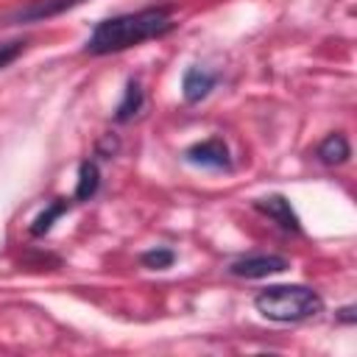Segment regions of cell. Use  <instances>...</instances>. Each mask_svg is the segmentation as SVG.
<instances>
[{
	"label": "cell",
	"mask_w": 357,
	"mask_h": 357,
	"mask_svg": "<svg viewBox=\"0 0 357 357\" xmlns=\"http://www.w3.org/2000/svg\"><path fill=\"white\" fill-rule=\"evenodd\" d=\"M173 14L167 6H151L134 14H120V17H109L103 22L95 25L92 36L86 39L84 50L92 56H106V53H120L126 47H134L145 39H156L165 36L167 31H173Z\"/></svg>",
	"instance_id": "1"
},
{
	"label": "cell",
	"mask_w": 357,
	"mask_h": 357,
	"mask_svg": "<svg viewBox=\"0 0 357 357\" xmlns=\"http://www.w3.org/2000/svg\"><path fill=\"white\" fill-rule=\"evenodd\" d=\"M254 307L262 318L276 324H298L324 312V298L304 284H271L257 298Z\"/></svg>",
	"instance_id": "2"
},
{
	"label": "cell",
	"mask_w": 357,
	"mask_h": 357,
	"mask_svg": "<svg viewBox=\"0 0 357 357\" xmlns=\"http://www.w3.org/2000/svg\"><path fill=\"white\" fill-rule=\"evenodd\" d=\"M287 268H290V262L284 257H279V254H251V257L234 259L229 265V273L240 276V279H265V276L282 273Z\"/></svg>",
	"instance_id": "3"
},
{
	"label": "cell",
	"mask_w": 357,
	"mask_h": 357,
	"mask_svg": "<svg viewBox=\"0 0 357 357\" xmlns=\"http://www.w3.org/2000/svg\"><path fill=\"white\" fill-rule=\"evenodd\" d=\"M84 0H31L28 6H20L17 11L6 14L3 22L14 25V22H42V20H50V17H59L75 6H81Z\"/></svg>",
	"instance_id": "4"
},
{
	"label": "cell",
	"mask_w": 357,
	"mask_h": 357,
	"mask_svg": "<svg viewBox=\"0 0 357 357\" xmlns=\"http://www.w3.org/2000/svg\"><path fill=\"white\" fill-rule=\"evenodd\" d=\"M187 162L190 165H198V167H209V170H223V167H231V156H229V148L220 137H212V139H204V142H195L187 148Z\"/></svg>",
	"instance_id": "5"
},
{
	"label": "cell",
	"mask_w": 357,
	"mask_h": 357,
	"mask_svg": "<svg viewBox=\"0 0 357 357\" xmlns=\"http://www.w3.org/2000/svg\"><path fill=\"white\" fill-rule=\"evenodd\" d=\"M254 209L257 212H262V215H268L273 223H279L282 229H287V231H301V220H298V215H296V209L290 206V201L284 198V195H265V198H257L254 201Z\"/></svg>",
	"instance_id": "6"
},
{
	"label": "cell",
	"mask_w": 357,
	"mask_h": 357,
	"mask_svg": "<svg viewBox=\"0 0 357 357\" xmlns=\"http://www.w3.org/2000/svg\"><path fill=\"white\" fill-rule=\"evenodd\" d=\"M215 81H218L215 73H209V70H204V67H187V70H184V78H181L184 100H187V103L204 100V98L212 92Z\"/></svg>",
	"instance_id": "7"
},
{
	"label": "cell",
	"mask_w": 357,
	"mask_h": 357,
	"mask_svg": "<svg viewBox=\"0 0 357 357\" xmlns=\"http://www.w3.org/2000/svg\"><path fill=\"white\" fill-rule=\"evenodd\" d=\"M142 103H145V95H142L139 81H137V78H128L126 92H123V100H120L117 109H114V120H117V123H128V120H134V117L139 114Z\"/></svg>",
	"instance_id": "8"
},
{
	"label": "cell",
	"mask_w": 357,
	"mask_h": 357,
	"mask_svg": "<svg viewBox=\"0 0 357 357\" xmlns=\"http://www.w3.org/2000/svg\"><path fill=\"white\" fill-rule=\"evenodd\" d=\"M315 156L324 162V165H343V162H349V156H351V148H349V139L343 137V134H329L321 145H318V151H315Z\"/></svg>",
	"instance_id": "9"
},
{
	"label": "cell",
	"mask_w": 357,
	"mask_h": 357,
	"mask_svg": "<svg viewBox=\"0 0 357 357\" xmlns=\"http://www.w3.org/2000/svg\"><path fill=\"white\" fill-rule=\"evenodd\" d=\"M100 187V170L95 162H81L78 167V184H75V201H89Z\"/></svg>",
	"instance_id": "10"
},
{
	"label": "cell",
	"mask_w": 357,
	"mask_h": 357,
	"mask_svg": "<svg viewBox=\"0 0 357 357\" xmlns=\"http://www.w3.org/2000/svg\"><path fill=\"white\" fill-rule=\"evenodd\" d=\"M67 209H70V201H64V198H56L53 204H47V206L33 218V223H31V234H33V237L47 234V231L53 229V223H56Z\"/></svg>",
	"instance_id": "11"
},
{
	"label": "cell",
	"mask_w": 357,
	"mask_h": 357,
	"mask_svg": "<svg viewBox=\"0 0 357 357\" xmlns=\"http://www.w3.org/2000/svg\"><path fill=\"white\" fill-rule=\"evenodd\" d=\"M139 262L145 268H151V271H165V268H170L176 262V254L170 248H151V251H145L139 257Z\"/></svg>",
	"instance_id": "12"
},
{
	"label": "cell",
	"mask_w": 357,
	"mask_h": 357,
	"mask_svg": "<svg viewBox=\"0 0 357 357\" xmlns=\"http://www.w3.org/2000/svg\"><path fill=\"white\" fill-rule=\"evenodd\" d=\"M25 50V42L22 39H14V42H0V67L11 64L20 53Z\"/></svg>",
	"instance_id": "13"
},
{
	"label": "cell",
	"mask_w": 357,
	"mask_h": 357,
	"mask_svg": "<svg viewBox=\"0 0 357 357\" xmlns=\"http://www.w3.org/2000/svg\"><path fill=\"white\" fill-rule=\"evenodd\" d=\"M117 145H120V142H117V137H112V134H106V137L100 139V145H98V151H100V153H106V156H112V153L117 151Z\"/></svg>",
	"instance_id": "14"
},
{
	"label": "cell",
	"mask_w": 357,
	"mask_h": 357,
	"mask_svg": "<svg viewBox=\"0 0 357 357\" xmlns=\"http://www.w3.org/2000/svg\"><path fill=\"white\" fill-rule=\"evenodd\" d=\"M354 312H357L354 307H343V310H337V321H343V324H354V321H357Z\"/></svg>",
	"instance_id": "15"
}]
</instances>
